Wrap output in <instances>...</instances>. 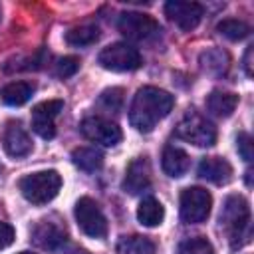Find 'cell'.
Listing matches in <instances>:
<instances>
[{
    "label": "cell",
    "mask_w": 254,
    "mask_h": 254,
    "mask_svg": "<svg viewBox=\"0 0 254 254\" xmlns=\"http://www.w3.org/2000/svg\"><path fill=\"white\" fill-rule=\"evenodd\" d=\"M175 105V97L159 87L153 85H145L141 87L129 107V121L131 125L141 131V133H149L155 129V125L165 119L171 109Z\"/></svg>",
    "instance_id": "cell-1"
},
{
    "label": "cell",
    "mask_w": 254,
    "mask_h": 254,
    "mask_svg": "<svg viewBox=\"0 0 254 254\" xmlns=\"http://www.w3.org/2000/svg\"><path fill=\"white\" fill-rule=\"evenodd\" d=\"M220 228L228 236L230 248L236 250L244 246L250 238V206L240 194H230L220 210Z\"/></svg>",
    "instance_id": "cell-2"
},
{
    "label": "cell",
    "mask_w": 254,
    "mask_h": 254,
    "mask_svg": "<svg viewBox=\"0 0 254 254\" xmlns=\"http://www.w3.org/2000/svg\"><path fill=\"white\" fill-rule=\"evenodd\" d=\"M20 192L32 204L50 202L62 189V177L58 171H38L20 179Z\"/></svg>",
    "instance_id": "cell-3"
},
{
    "label": "cell",
    "mask_w": 254,
    "mask_h": 254,
    "mask_svg": "<svg viewBox=\"0 0 254 254\" xmlns=\"http://www.w3.org/2000/svg\"><path fill=\"white\" fill-rule=\"evenodd\" d=\"M177 137L196 147H210L216 141V127L196 109H189L175 127Z\"/></svg>",
    "instance_id": "cell-4"
},
{
    "label": "cell",
    "mask_w": 254,
    "mask_h": 254,
    "mask_svg": "<svg viewBox=\"0 0 254 254\" xmlns=\"http://www.w3.org/2000/svg\"><path fill=\"white\" fill-rule=\"evenodd\" d=\"M119 32L133 42H151L161 36V26L155 18L141 12H123L117 20Z\"/></svg>",
    "instance_id": "cell-5"
},
{
    "label": "cell",
    "mask_w": 254,
    "mask_h": 254,
    "mask_svg": "<svg viewBox=\"0 0 254 254\" xmlns=\"http://www.w3.org/2000/svg\"><path fill=\"white\" fill-rule=\"evenodd\" d=\"M99 65L109 69V71H133L141 67L143 58L137 48L125 44V42H115L99 52L97 58Z\"/></svg>",
    "instance_id": "cell-6"
},
{
    "label": "cell",
    "mask_w": 254,
    "mask_h": 254,
    "mask_svg": "<svg viewBox=\"0 0 254 254\" xmlns=\"http://www.w3.org/2000/svg\"><path fill=\"white\" fill-rule=\"evenodd\" d=\"M212 196L202 187H189L181 192V218L189 224L204 222L210 214Z\"/></svg>",
    "instance_id": "cell-7"
},
{
    "label": "cell",
    "mask_w": 254,
    "mask_h": 254,
    "mask_svg": "<svg viewBox=\"0 0 254 254\" xmlns=\"http://www.w3.org/2000/svg\"><path fill=\"white\" fill-rule=\"evenodd\" d=\"M73 214H75L77 226L81 228L83 234H87V236H91V238H103V236L107 234V220H105V214L101 212L99 204H97L93 198L81 196V198L75 202Z\"/></svg>",
    "instance_id": "cell-8"
},
{
    "label": "cell",
    "mask_w": 254,
    "mask_h": 254,
    "mask_svg": "<svg viewBox=\"0 0 254 254\" xmlns=\"http://www.w3.org/2000/svg\"><path fill=\"white\" fill-rule=\"evenodd\" d=\"M79 129H81L85 139H89L93 143H99V145H105V147L117 145L123 137L121 129L113 121L103 119V117H85L81 121Z\"/></svg>",
    "instance_id": "cell-9"
},
{
    "label": "cell",
    "mask_w": 254,
    "mask_h": 254,
    "mask_svg": "<svg viewBox=\"0 0 254 254\" xmlns=\"http://www.w3.org/2000/svg\"><path fill=\"white\" fill-rule=\"evenodd\" d=\"M204 14V8L196 2H185V0H171L165 4V16L183 32H190L198 26L200 18Z\"/></svg>",
    "instance_id": "cell-10"
},
{
    "label": "cell",
    "mask_w": 254,
    "mask_h": 254,
    "mask_svg": "<svg viewBox=\"0 0 254 254\" xmlns=\"http://www.w3.org/2000/svg\"><path fill=\"white\" fill-rule=\"evenodd\" d=\"M64 109L62 99H48L42 101L34 107L32 111V129L42 137V139H52L56 135V123L54 119L60 115Z\"/></svg>",
    "instance_id": "cell-11"
},
{
    "label": "cell",
    "mask_w": 254,
    "mask_h": 254,
    "mask_svg": "<svg viewBox=\"0 0 254 254\" xmlns=\"http://www.w3.org/2000/svg\"><path fill=\"white\" fill-rule=\"evenodd\" d=\"M2 145L4 151L10 157H26L32 151V139L28 135V131L18 123V121H10L2 133Z\"/></svg>",
    "instance_id": "cell-12"
},
{
    "label": "cell",
    "mask_w": 254,
    "mask_h": 254,
    "mask_svg": "<svg viewBox=\"0 0 254 254\" xmlns=\"http://www.w3.org/2000/svg\"><path fill=\"white\" fill-rule=\"evenodd\" d=\"M151 185V167L147 157H137L129 163L125 179H123V190L129 194H139Z\"/></svg>",
    "instance_id": "cell-13"
},
{
    "label": "cell",
    "mask_w": 254,
    "mask_h": 254,
    "mask_svg": "<svg viewBox=\"0 0 254 254\" xmlns=\"http://www.w3.org/2000/svg\"><path fill=\"white\" fill-rule=\"evenodd\" d=\"M198 177L214 185H226L232 179V165L222 157H204L198 163Z\"/></svg>",
    "instance_id": "cell-14"
},
{
    "label": "cell",
    "mask_w": 254,
    "mask_h": 254,
    "mask_svg": "<svg viewBox=\"0 0 254 254\" xmlns=\"http://www.w3.org/2000/svg\"><path fill=\"white\" fill-rule=\"evenodd\" d=\"M189 165H190V159L189 155L179 149V147H173V145H167L163 149V157H161V167L165 171V175L177 179V177H183L187 171H189Z\"/></svg>",
    "instance_id": "cell-15"
},
{
    "label": "cell",
    "mask_w": 254,
    "mask_h": 254,
    "mask_svg": "<svg viewBox=\"0 0 254 254\" xmlns=\"http://www.w3.org/2000/svg\"><path fill=\"white\" fill-rule=\"evenodd\" d=\"M238 105V95L232 91L214 89L206 97V109L216 117H230Z\"/></svg>",
    "instance_id": "cell-16"
},
{
    "label": "cell",
    "mask_w": 254,
    "mask_h": 254,
    "mask_svg": "<svg viewBox=\"0 0 254 254\" xmlns=\"http://www.w3.org/2000/svg\"><path fill=\"white\" fill-rule=\"evenodd\" d=\"M34 236L44 248H50V250H56L62 242H65V230L50 220H40V224L34 230Z\"/></svg>",
    "instance_id": "cell-17"
},
{
    "label": "cell",
    "mask_w": 254,
    "mask_h": 254,
    "mask_svg": "<svg viewBox=\"0 0 254 254\" xmlns=\"http://www.w3.org/2000/svg\"><path fill=\"white\" fill-rule=\"evenodd\" d=\"M163 218H165V208H163V204H161L157 198H153V196L143 198L141 204L137 206V220H139L143 226H149V228L159 226V224L163 222Z\"/></svg>",
    "instance_id": "cell-18"
},
{
    "label": "cell",
    "mask_w": 254,
    "mask_h": 254,
    "mask_svg": "<svg viewBox=\"0 0 254 254\" xmlns=\"http://www.w3.org/2000/svg\"><path fill=\"white\" fill-rule=\"evenodd\" d=\"M34 93V85L28 83V81H12L8 85H4L0 89V99L6 103V105H12V107H18V105H24Z\"/></svg>",
    "instance_id": "cell-19"
},
{
    "label": "cell",
    "mask_w": 254,
    "mask_h": 254,
    "mask_svg": "<svg viewBox=\"0 0 254 254\" xmlns=\"http://www.w3.org/2000/svg\"><path fill=\"white\" fill-rule=\"evenodd\" d=\"M71 161L77 169L85 173H95L103 167V155L93 147H79L71 153Z\"/></svg>",
    "instance_id": "cell-20"
},
{
    "label": "cell",
    "mask_w": 254,
    "mask_h": 254,
    "mask_svg": "<svg viewBox=\"0 0 254 254\" xmlns=\"http://www.w3.org/2000/svg\"><path fill=\"white\" fill-rule=\"evenodd\" d=\"M99 40V28L93 24H83V26H75L65 34V42L69 46L75 48H83V46H91Z\"/></svg>",
    "instance_id": "cell-21"
},
{
    "label": "cell",
    "mask_w": 254,
    "mask_h": 254,
    "mask_svg": "<svg viewBox=\"0 0 254 254\" xmlns=\"http://www.w3.org/2000/svg\"><path fill=\"white\" fill-rule=\"evenodd\" d=\"M117 252L119 254H155V244L153 240H149L147 236H125L119 244H117Z\"/></svg>",
    "instance_id": "cell-22"
},
{
    "label": "cell",
    "mask_w": 254,
    "mask_h": 254,
    "mask_svg": "<svg viewBox=\"0 0 254 254\" xmlns=\"http://www.w3.org/2000/svg\"><path fill=\"white\" fill-rule=\"evenodd\" d=\"M200 64L206 71L210 73H224L228 69V54L218 50V48H212V50H206L202 56H200Z\"/></svg>",
    "instance_id": "cell-23"
},
{
    "label": "cell",
    "mask_w": 254,
    "mask_h": 254,
    "mask_svg": "<svg viewBox=\"0 0 254 254\" xmlns=\"http://www.w3.org/2000/svg\"><path fill=\"white\" fill-rule=\"evenodd\" d=\"M216 30H218V34H222L224 38H228V40H232V42L246 38L248 32H250L248 24H244L242 20H232V18H230V20H222V22H218Z\"/></svg>",
    "instance_id": "cell-24"
},
{
    "label": "cell",
    "mask_w": 254,
    "mask_h": 254,
    "mask_svg": "<svg viewBox=\"0 0 254 254\" xmlns=\"http://www.w3.org/2000/svg\"><path fill=\"white\" fill-rule=\"evenodd\" d=\"M179 254H214V248L206 238L194 236L179 244Z\"/></svg>",
    "instance_id": "cell-25"
},
{
    "label": "cell",
    "mask_w": 254,
    "mask_h": 254,
    "mask_svg": "<svg viewBox=\"0 0 254 254\" xmlns=\"http://www.w3.org/2000/svg\"><path fill=\"white\" fill-rule=\"evenodd\" d=\"M99 103H101L107 111H119L121 105H123V89H121V87L105 89V91L99 95Z\"/></svg>",
    "instance_id": "cell-26"
},
{
    "label": "cell",
    "mask_w": 254,
    "mask_h": 254,
    "mask_svg": "<svg viewBox=\"0 0 254 254\" xmlns=\"http://www.w3.org/2000/svg\"><path fill=\"white\" fill-rule=\"evenodd\" d=\"M79 69V60L73 58V56H67V58H62L58 64H56V73L60 77H71L75 75V71Z\"/></svg>",
    "instance_id": "cell-27"
},
{
    "label": "cell",
    "mask_w": 254,
    "mask_h": 254,
    "mask_svg": "<svg viewBox=\"0 0 254 254\" xmlns=\"http://www.w3.org/2000/svg\"><path fill=\"white\" fill-rule=\"evenodd\" d=\"M236 149H238V153H240V157L246 161V163H250L252 161V137L248 135V133H238V137H236Z\"/></svg>",
    "instance_id": "cell-28"
},
{
    "label": "cell",
    "mask_w": 254,
    "mask_h": 254,
    "mask_svg": "<svg viewBox=\"0 0 254 254\" xmlns=\"http://www.w3.org/2000/svg\"><path fill=\"white\" fill-rule=\"evenodd\" d=\"M14 242V228L6 222H0V250L8 248Z\"/></svg>",
    "instance_id": "cell-29"
},
{
    "label": "cell",
    "mask_w": 254,
    "mask_h": 254,
    "mask_svg": "<svg viewBox=\"0 0 254 254\" xmlns=\"http://www.w3.org/2000/svg\"><path fill=\"white\" fill-rule=\"evenodd\" d=\"M250 58H252V48H248L246 50V54H244V71H246V75L250 77L252 75V64H250Z\"/></svg>",
    "instance_id": "cell-30"
},
{
    "label": "cell",
    "mask_w": 254,
    "mask_h": 254,
    "mask_svg": "<svg viewBox=\"0 0 254 254\" xmlns=\"http://www.w3.org/2000/svg\"><path fill=\"white\" fill-rule=\"evenodd\" d=\"M18 254H34V252H28V250H24V252H18Z\"/></svg>",
    "instance_id": "cell-31"
}]
</instances>
